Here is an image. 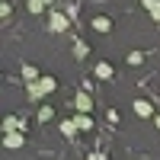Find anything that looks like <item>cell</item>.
Here are the masks:
<instances>
[{
    "instance_id": "1",
    "label": "cell",
    "mask_w": 160,
    "mask_h": 160,
    "mask_svg": "<svg viewBox=\"0 0 160 160\" xmlns=\"http://www.w3.org/2000/svg\"><path fill=\"white\" fill-rule=\"evenodd\" d=\"M74 106H77V112H80V115H87V112L93 109V99H90V93H77V96H74Z\"/></svg>"
},
{
    "instance_id": "2",
    "label": "cell",
    "mask_w": 160,
    "mask_h": 160,
    "mask_svg": "<svg viewBox=\"0 0 160 160\" xmlns=\"http://www.w3.org/2000/svg\"><path fill=\"white\" fill-rule=\"evenodd\" d=\"M22 144H26L22 131H13V135H3V148H7V151H16V148H22Z\"/></svg>"
},
{
    "instance_id": "3",
    "label": "cell",
    "mask_w": 160,
    "mask_h": 160,
    "mask_svg": "<svg viewBox=\"0 0 160 160\" xmlns=\"http://www.w3.org/2000/svg\"><path fill=\"white\" fill-rule=\"evenodd\" d=\"M48 29H51V32H64V29H68V16H61V13H51Z\"/></svg>"
},
{
    "instance_id": "4",
    "label": "cell",
    "mask_w": 160,
    "mask_h": 160,
    "mask_svg": "<svg viewBox=\"0 0 160 160\" xmlns=\"http://www.w3.org/2000/svg\"><path fill=\"white\" fill-rule=\"evenodd\" d=\"M131 109H135V115H141V118H148V115L154 112L148 99H135V106H131Z\"/></svg>"
},
{
    "instance_id": "5",
    "label": "cell",
    "mask_w": 160,
    "mask_h": 160,
    "mask_svg": "<svg viewBox=\"0 0 160 160\" xmlns=\"http://www.w3.org/2000/svg\"><path fill=\"white\" fill-rule=\"evenodd\" d=\"M96 77H99V80H112V77H115V71H112V64H106V61H99V64H96Z\"/></svg>"
},
{
    "instance_id": "6",
    "label": "cell",
    "mask_w": 160,
    "mask_h": 160,
    "mask_svg": "<svg viewBox=\"0 0 160 160\" xmlns=\"http://www.w3.org/2000/svg\"><path fill=\"white\" fill-rule=\"evenodd\" d=\"M22 80H26V83H38V80H42V74H38L32 64H26V68H22Z\"/></svg>"
},
{
    "instance_id": "7",
    "label": "cell",
    "mask_w": 160,
    "mask_h": 160,
    "mask_svg": "<svg viewBox=\"0 0 160 160\" xmlns=\"http://www.w3.org/2000/svg\"><path fill=\"white\" fill-rule=\"evenodd\" d=\"M93 29H96V32H109V29H112V22L106 19V16H93Z\"/></svg>"
},
{
    "instance_id": "8",
    "label": "cell",
    "mask_w": 160,
    "mask_h": 160,
    "mask_svg": "<svg viewBox=\"0 0 160 160\" xmlns=\"http://www.w3.org/2000/svg\"><path fill=\"white\" fill-rule=\"evenodd\" d=\"M74 122H77V131H90V128H93V118H90V115H77Z\"/></svg>"
},
{
    "instance_id": "9",
    "label": "cell",
    "mask_w": 160,
    "mask_h": 160,
    "mask_svg": "<svg viewBox=\"0 0 160 160\" xmlns=\"http://www.w3.org/2000/svg\"><path fill=\"white\" fill-rule=\"evenodd\" d=\"M61 131H64V138H74L77 135V122H61Z\"/></svg>"
},
{
    "instance_id": "10",
    "label": "cell",
    "mask_w": 160,
    "mask_h": 160,
    "mask_svg": "<svg viewBox=\"0 0 160 160\" xmlns=\"http://www.w3.org/2000/svg\"><path fill=\"white\" fill-rule=\"evenodd\" d=\"M141 3L148 7L151 13H154V19H160V3H157V0H141Z\"/></svg>"
},
{
    "instance_id": "11",
    "label": "cell",
    "mask_w": 160,
    "mask_h": 160,
    "mask_svg": "<svg viewBox=\"0 0 160 160\" xmlns=\"http://www.w3.org/2000/svg\"><path fill=\"white\" fill-rule=\"evenodd\" d=\"M51 115H55V109H51V106H42V109H38V122H48Z\"/></svg>"
},
{
    "instance_id": "12",
    "label": "cell",
    "mask_w": 160,
    "mask_h": 160,
    "mask_svg": "<svg viewBox=\"0 0 160 160\" xmlns=\"http://www.w3.org/2000/svg\"><path fill=\"white\" fill-rule=\"evenodd\" d=\"M29 10H32V13H42V10H45V0H29Z\"/></svg>"
},
{
    "instance_id": "13",
    "label": "cell",
    "mask_w": 160,
    "mask_h": 160,
    "mask_svg": "<svg viewBox=\"0 0 160 160\" xmlns=\"http://www.w3.org/2000/svg\"><path fill=\"white\" fill-rule=\"evenodd\" d=\"M74 55H77V58H87V45L77 42V45H74Z\"/></svg>"
},
{
    "instance_id": "14",
    "label": "cell",
    "mask_w": 160,
    "mask_h": 160,
    "mask_svg": "<svg viewBox=\"0 0 160 160\" xmlns=\"http://www.w3.org/2000/svg\"><path fill=\"white\" fill-rule=\"evenodd\" d=\"M128 61H131V64H141V61H144V55H141V51H131Z\"/></svg>"
},
{
    "instance_id": "15",
    "label": "cell",
    "mask_w": 160,
    "mask_h": 160,
    "mask_svg": "<svg viewBox=\"0 0 160 160\" xmlns=\"http://www.w3.org/2000/svg\"><path fill=\"white\" fill-rule=\"evenodd\" d=\"M154 125H157V131H160V115H157V122H154Z\"/></svg>"
},
{
    "instance_id": "16",
    "label": "cell",
    "mask_w": 160,
    "mask_h": 160,
    "mask_svg": "<svg viewBox=\"0 0 160 160\" xmlns=\"http://www.w3.org/2000/svg\"><path fill=\"white\" fill-rule=\"evenodd\" d=\"M45 3H55V0H45Z\"/></svg>"
}]
</instances>
